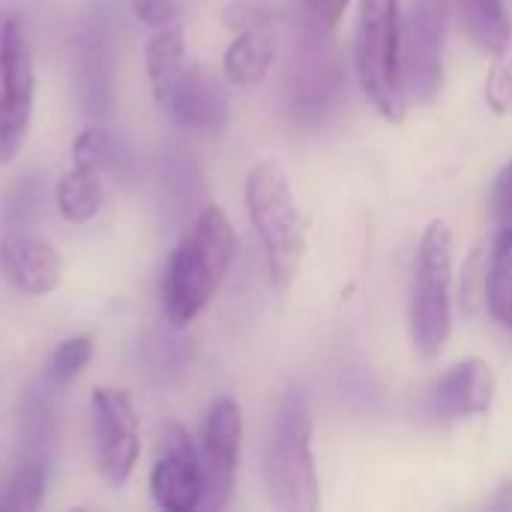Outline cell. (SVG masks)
Returning a JSON list of instances; mask_svg holds the SVG:
<instances>
[{"label": "cell", "instance_id": "obj_12", "mask_svg": "<svg viewBox=\"0 0 512 512\" xmlns=\"http://www.w3.org/2000/svg\"><path fill=\"white\" fill-rule=\"evenodd\" d=\"M495 402V372L486 360L468 357L447 369L435 384V408L444 420L480 417Z\"/></svg>", "mask_w": 512, "mask_h": 512}, {"label": "cell", "instance_id": "obj_27", "mask_svg": "<svg viewBox=\"0 0 512 512\" xmlns=\"http://www.w3.org/2000/svg\"><path fill=\"white\" fill-rule=\"evenodd\" d=\"M486 510L512 512V480H504V483L495 489V495L486 501Z\"/></svg>", "mask_w": 512, "mask_h": 512}, {"label": "cell", "instance_id": "obj_11", "mask_svg": "<svg viewBox=\"0 0 512 512\" xmlns=\"http://www.w3.org/2000/svg\"><path fill=\"white\" fill-rule=\"evenodd\" d=\"M0 273L12 288L30 297H48L63 285L60 252L27 231H6L0 237Z\"/></svg>", "mask_w": 512, "mask_h": 512}, {"label": "cell", "instance_id": "obj_9", "mask_svg": "<svg viewBox=\"0 0 512 512\" xmlns=\"http://www.w3.org/2000/svg\"><path fill=\"white\" fill-rule=\"evenodd\" d=\"M150 495L165 512H192L204 501V465L192 435L180 423H165L150 471Z\"/></svg>", "mask_w": 512, "mask_h": 512}, {"label": "cell", "instance_id": "obj_7", "mask_svg": "<svg viewBox=\"0 0 512 512\" xmlns=\"http://www.w3.org/2000/svg\"><path fill=\"white\" fill-rule=\"evenodd\" d=\"M90 429L96 471L105 483L123 486L141 456V423L135 402L126 390L93 387L90 393Z\"/></svg>", "mask_w": 512, "mask_h": 512}, {"label": "cell", "instance_id": "obj_19", "mask_svg": "<svg viewBox=\"0 0 512 512\" xmlns=\"http://www.w3.org/2000/svg\"><path fill=\"white\" fill-rule=\"evenodd\" d=\"M48 483V456H24L0 495V510L33 512L42 507Z\"/></svg>", "mask_w": 512, "mask_h": 512}, {"label": "cell", "instance_id": "obj_16", "mask_svg": "<svg viewBox=\"0 0 512 512\" xmlns=\"http://www.w3.org/2000/svg\"><path fill=\"white\" fill-rule=\"evenodd\" d=\"M459 15L465 33L483 54L504 57L510 48V21L501 0H459Z\"/></svg>", "mask_w": 512, "mask_h": 512}, {"label": "cell", "instance_id": "obj_2", "mask_svg": "<svg viewBox=\"0 0 512 512\" xmlns=\"http://www.w3.org/2000/svg\"><path fill=\"white\" fill-rule=\"evenodd\" d=\"M144 66L156 105L189 132H222L228 123V93L216 72L186 57L183 27L174 21L159 27L147 48Z\"/></svg>", "mask_w": 512, "mask_h": 512}, {"label": "cell", "instance_id": "obj_23", "mask_svg": "<svg viewBox=\"0 0 512 512\" xmlns=\"http://www.w3.org/2000/svg\"><path fill=\"white\" fill-rule=\"evenodd\" d=\"M132 12L141 24L159 30L177 21L180 15V0H132Z\"/></svg>", "mask_w": 512, "mask_h": 512}, {"label": "cell", "instance_id": "obj_15", "mask_svg": "<svg viewBox=\"0 0 512 512\" xmlns=\"http://www.w3.org/2000/svg\"><path fill=\"white\" fill-rule=\"evenodd\" d=\"M78 84L84 90V102L90 111H108L111 102V48L102 30L90 27L75 42Z\"/></svg>", "mask_w": 512, "mask_h": 512}, {"label": "cell", "instance_id": "obj_25", "mask_svg": "<svg viewBox=\"0 0 512 512\" xmlns=\"http://www.w3.org/2000/svg\"><path fill=\"white\" fill-rule=\"evenodd\" d=\"M351 0H306V12H309V21L315 30L321 33H333L345 15Z\"/></svg>", "mask_w": 512, "mask_h": 512}, {"label": "cell", "instance_id": "obj_10", "mask_svg": "<svg viewBox=\"0 0 512 512\" xmlns=\"http://www.w3.org/2000/svg\"><path fill=\"white\" fill-rule=\"evenodd\" d=\"M204 510H225L240 468V447H243V411L237 399L222 396L210 405L204 420Z\"/></svg>", "mask_w": 512, "mask_h": 512}, {"label": "cell", "instance_id": "obj_4", "mask_svg": "<svg viewBox=\"0 0 512 512\" xmlns=\"http://www.w3.org/2000/svg\"><path fill=\"white\" fill-rule=\"evenodd\" d=\"M402 9L399 0H360L354 63L369 105L390 123L408 114L402 72Z\"/></svg>", "mask_w": 512, "mask_h": 512}, {"label": "cell", "instance_id": "obj_8", "mask_svg": "<svg viewBox=\"0 0 512 512\" xmlns=\"http://www.w3.org/2000/svg\"><path fill=\"white\" fill-rule=\"evenodd\" d=\"M447 0H414L402 21V72L408 99L426 105L444 84Z\"/></svg>", "mask_w": 512, "mask_h": 512}, {"label": "cell", "instance_id": "obj_24", "mask_svg": "<svg viewBox=\"0 0 512 512\" xmlns=\"http://www.w3.org/2000/svg\"><path fill=\"white\" fill-rule=\"evenodd\" d=\"M486 99L495 114H510L512 111V66L498 63L489 78H486Z\"/></svg>", "mask_w": 512, "mask_h": 512}, {"label": "cell", "instance_id": "obj_14", "mask_svg": "<svg viewBox=\"0 0 512 512\" xmlns=\"http://www.w3.org/2000/svg\"><path fill=\"white\" fill-rule=\"evenodd\" d=\"M276 60L273 27L240 30L225 51V78L237 87H252L267 78Z\"/></svg>", "mask_w": 512, "mask_h": 512}, {"label": "cell", "instance_id": "obj_1", "mask_svg": "<svg viewBox=\"0 0 512 512\" xmlns=\"http://www.w3.org/2000/svg\"><path fill=\"white\" fill-rule=\"evenodd\" d=\"M237 231L222 207L207 204L168 258L162 309L174 330H186L216 297L237 258Z\"/></svg>", "mask_w": 512, "mask_h": 512}, {"label": "cell", "instance_id": "obj_26", "mask_svg": "<svg viewBox=\"0 0 512 512\" xmlns=\"http://www.w3.org/2000/svg\"><path fill=\"white\" fill-rule=\"evenodd\" d=\"M489 210L498 222H512V159L501 168V174L492 183Z\"/></svg>", "mask_w": 512, "mask_h": 512}, {"label": "cell", "instance_id": "obj_13", "mask_svg": "<svg viewBox=\"0 0 512 512\" xmlns=\"http://www.w3.org/2000/svg\"><path fill=\"white\" fill-rule=\"evenodd\" d=\"M0 102L33 108L36 102V63L33 48L18 15L0 24Z\"/></svg>", "mask_w": 512, "mask_h": 512}, {"label": "cell", "instance_id": "obj_21", "mask_svg": "<svg viewBox=\"0 0 512 512\" xmlns=\"http://www.w3.org/2000/svg\"><path fill=\"white\" fill-rule=\"evenodd\" d=\"M90 360H93V339L90 336H69L54 348L51 363H48V375L57 384L75 381L87 369Z\"/></svg>", "mask_w": 512, "mask_h": 512}, {"label": "cell", "instance_id": "obj_3", "mask_svg": "<svg viewBox=\"0 0 512 512\" xmlns=\"http://www.w3.org/2000/svg\"><path fill=\"white\" fill-rule=\"evenodd\" d=\"M246 210L261 240L267 273L273 288L285 291L303 270L306 258V222L297 207L288 171L276 159H261L246 174Z\"/></svg>", "mask_w": 512, "mask_h": 512}, {"label": "cell", "instance_id": "obj_5", "mask_svg": "<svg viewBox=\"0 0 512 512\" xmlns=\"http://www.w3.org/2000/svg\"><path fill=\"white\" fill-rule=\"evenodd\" d=\"M453 231L432 222L417 246L411 285V339L423 360H435L453 330Z\"/></svg>", "mask_w": 512, "mask_h": 512}, {"label": "cell", "instance_id": "obj_18", "mask_svg": "<svg viewBox=\"0 0 512 512\" xmlns=\"http://www.w3.org/2000/svg\"><path fill=\"white\" fill-rule=\"evenodd\" d=\"M486 306L492 318L512 330V225H507L492 246V261L486 270Z\"/></svg>", "mask_w": 512, "mask_h": 512}, {"label": "cell", "instance_id": "obj_22", "mask_svg": "<svg viewBox=\"0 0 512 512\" xmlns=\"http://www.w3.org/2000/svg\"><path fill=\"white\" fill-rule=\"evenodd\" d=\"M273 21H276V9L267 0H234L228 9V24L237 33L252 27H273Z\"/></svg>", "mask_w": 512, "mask_h": 512}, {"label": "cell", "instance_id": "obj_6", "mask_svg": "<svg viewBox=\"0 0 512 512\" xmlns=\"http://www.w3.org/2000/svg\"><path fill=\"white\" fill-rule=\"evenodd\" d=\"M270 498L282 512L321 507L318 471L312 459V414L300 390L285 393L270 441Z\"/></svg>", "mask_w": 512, "mask_h": 512}, {"label": "cell", "instance_id": "obj_17", "mask_svg": "<svg viewBox=\"0 0 512 512\" xmlns=\"http://www.w3.org/2000/svg\"><path fill=\"white\" fill-rule=\"evenodd\" d=\"M54 201L60 216L69 225H87L90 219L99 216L102 204H105V192L99 183V174L81 171V168H69L57 186H54Z\"/></svg>", "mask_w": 512, "mask_h": 512}, {"label": "cell", "instance_id": "obj_20", "mask_svg": "<svg viewBox=\"0 0 512 512\" xmlns=\"http://www.w3.org/2000/svg\"><path fill=\"white\" fill-rule=\"evenodd\" d=\"M117 165H120V144L105 126H87L75 135L72 168L105 174V171H117Z\"/></svg>", "mask_w": 512, "mask_h": 512}]
</instances>
